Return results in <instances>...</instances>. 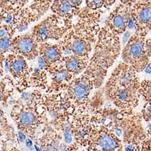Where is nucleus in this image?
<instances>
[{
  "instance_id": "obj_1",
  "label": "nucleus",
  "mask_w": 151,
  "mask_h": 151,
  "mask_svg": "<svg viewBox=\"0 0 151 151\" xmlns=\"http://www.w3.org/2000/svg\"><path fill=\"white\" fill-rule=\"evenodd\" d=\"M141 113L134 109L102 108L95 122L111 129L121 140L123 150H150V134L142 124Z\"/></svg>"
},
{
  "instance_id": "obj_15",
  "label": "nucleus",
  "mask_w": 151,
  "mask_h": 151,
  "mask_svg": "<svg viewBox=\"0 0 151 151\" xmlns=\"http://www.w3.org/2000/svg\"><path fill=\"white\" fill-rule=\"evenodd\" d=\"M131 6L119 4L107 18L105 25L119 36L123 34L128 27L131 18Z\"/></svg>"
},
{
  "instance_id": "obj_3",
  "label": "nucleus",
  "mask_w": 151,
  "mask_h": 151,
  "mask_svg": "<svg viewBox=\"0 0 151 151\" xmlns=\"http://www.w3.org/2000/svg\"><path fill=\"white\" fill-rule=\"evenodd\" d=\"M89 64L83 71L91 79L94 88L101 86L110 67L114 64L122 50L119 35L106 26L100 27Z\"/></svg>"
},
{
  "instance_id": "obj_5",
  "label": "nucleus",
  "mask_w": 151,
  "mask_h": 151,
  "mask_svg": "<svg viewBox=\"0 0 151 151\" xmlns=\"http://www.w3.org/2000/svg\"><path fill=\"white\" fill-rule=\"evenodd\" d=\"M122 59L137 73L143 71L150 60V38L135 32L124 45Z\"/></svg>"
},
{
  "instance_id": "obj_23",
  "label": "nucleus",
  "mask_w": 151,
  "mask_h": 151,
  "mask_svg": "<svg viewBox=\"0 0 151 151\" xmlns=\"http://www.w3.org/2000/svg\"><path fill=\"white\" fill-rule=\"evenodd\" d=\"M12 39V37L10 36H4L1 37L0 38V49L4 50V51L9 49Z\"/></svg>"
},
{
  "instance_id": "obj_29",
  "label": "nucleus",
  "mask_w": 151,
  "mask_h": 151,
  "mask_svg": "<svg viewBox=\"0 0 151 151\" xmlns=\"http://www.w3.org/2000/svg\"><path fill=\"white\" fill-rule=\"evenodd\" d=\"M5 120L4 119V112L3 111V110L0 108V123L1 122H4Z\"/></svg>"
},
{
  "instance_id": "obj_16",
  "label": "nucleus",
  "mask_w": 151,
  "mask_h": 151,
  "mask_svg": "<svg viewBox=\"0 0 151 151\" xmlns=\"http://www.w3.org/2000/svg\"><path fill=\"white\" fill-rule=\"evenodd\" d=\"M90 56H80L71 54L63 56L60 61L64 64L67 70L76 78L82 74L89 64Z\"/></svg>"
},
{
  "instance_id": "obj_4",
  "label": "nucleus",
  "mask_w": 151,
  "mask_h": 151,
  "mask_svg": "<svg viewBox=\"0 0 151 151\" xmlns=\"http://www.w3.org/2000/svg\"><path fill=\"white\" fill-rule=\"evenodd\" d=\"M11 117L18 128L32 140L36 138V133L49 122L45 109L31 96L26 104H17L12 108Z\"/></svg>"
},
{
  "instance_id": "obj_24",
  "label": "nucleus",
  "mask_w": 151,
  "mask_h": 151,
  "mask_svg": "<svg viewBox=\"0 0 151 151\" xmlns=\"http://www.w3.org/2000/svg\"><path fill=\"white\" fill-rule=\"evenodd\" d=\"M6 91H4V86H0V102L3 101L6 99Z\"/></svg>"
},
{
  "instance_id": "obj_12",
  "label": "nucleus",
  "mask_w": 151,
  "mask_h": 151,
  "mask_svg": "<svg viewBox=\"0 0 151 151\" xmlns=\"http://www.w3.org/2000/svg\"><path fill=\"white\" fill-rule=\"evenodd\" d=\"M131 18L135 33L147 36L150 32L151 0H137L131 7Z\"/></svg>"
},
{
  "instance_id": "obj_13",
  "label": "nucleus",
  "mask_w": 151,
  "mask_h": 151,
  "mask_svg": "<svg viewBox=\"0 0 151 151\" xmlns=\"http://www.w3.org/2000/svg\"><path fill=\"white\" fill-rule=\"evenodd\" d=\"M9 71L15 81L20 91H24L29 86L30 68L27 59L23 56L12 53L9 56Z\"/></svg>"
},
{
  "instance_id": "obj_20",
  "label": "nucleus",
  "mask_w": 151,
  "mask_h": 151,
  "mask_svg": "<svg viewBox=\"0 0 151 151\" xmlns=\"http://www.w3.org/2000/svg\"><path fill=\"white\" fill-rule=\"evenodd\" d=\"M117 0H85L86 7L92 10L106 9L114 4Z\"/></svg>"
},
{
  "instance_id": "obj_14",
  "label": "nucleus",
  "mask_w": 151,
  "mask_h": 151,
  "mask_svg": "<svg viewBox=\"0 0 151 151\" xmlns=\"http://www.w3.org/2000/svg\"><path fill=\"white\" fill-rule=\"evenodd\" d=\"M39 43L32 33L18 35L12 39L10 50L13 53L23 56L27 60H34L39 56Z\"/></svg>"
},
{
  "instance_id": "obj_9",
  "label": "nucleus",
  "mask_w": 151,
  "mask_h": 151,
  "mask_svg": "<svg viewBox=\"0 0 151 151\" xmlns=\"http://www.w3.org/2000/svg\"><path fill=\"white\" fill-rule=\"evenodd\" d=\"M93 112L90 99L86 104L75 108L70 124V132L74 142L80 147L85 148L90 129L91 117Z\"/></svg>"
},
{
  "instance_id": "obj_28",
  "label": "nucleus",
  "mask_w": 151,
  "mask_h": 151,
  "mask_svg": "<svg viewBox=\"0 0 151 151\" xmlns=\"http://www.w3.org/2000/svg\"><path fill=\"white\" fill-rule=\"evenodd\" d=\"M18 135H19V139L20 142H24L25 140H26V134H25L24 133H23L22 131H19L18 132Z\"/></svg>"
},
{
  "instance_id": "obj_19",
  "label": "nucleus",
  "mask_w": 151,
  "mask_h": 151,
  "mask_svg": "<svg viewBox=\"0 0 151 151\" xmlns=\"http://www.w3.org/2000/svg\"><path fill=\"white\" fill-rule=\"evenodd\" d=\"M45 90L47 86V73L40 67L30 68L29 86Z\"/></svg>"
},
{
  "instance_id": "obj_18",
  "label": "nucleus",
  "mask_w": 151,
  "mask_h": 151,
  "mask_svg": "<svg viewBox=\"0 0 151 151\" xmlns=\"http://www.w3.org/2000/svg\"><path fill=\"white\" fill-rule=\"evenodd\" d=\"M50 9L59 17L72 19L78 15L81 7L73 5L68 0H53Z\"/></svg>"
},
{
  "instance_id": "obj_2",
  "label": "nucleus",
  "mask_w": 151,
  "mask_h": 151,
  "mask_svg": "<svg viewBox=\"0 0 151 151\" xmlns=\"http://www.w3.org/2000/svg\"><path fill=\"white\" fill-rule=\"evenodd\" d=\"M102 13V10H92L86 6L81 8L77 22L58 41L63 56H90L97 40Z\"/></svg>"
},
{
  "instance_id": "obj_26",
  "label": "nucleus",
  "mask_w": 151,
  "mask_h": 151,
  "mask_svg": "<svg viewBox=\"0 0 151 151\" xmlns=\"http://www.w3.org/2000/svg\"><path fill=\"white\" fill-rule=\"evenodd\" d=\"M68 1L74 6L78 7H81L80 6L83 3V0H68Z\"/></svg>"
},
{
  "instance_id": "obj_27",
  "label": "nucleus",
  "mask_w": 151,
  "mask_h": 151,
  "mask_svg": "<svg viewBox=\"0 0 151 151\" xmlns=\"http://www.w3.org/2000/svg\"><path fill=\"white\" fill-rule=\"evenodd\" d=\"M130 36H131V34L128 32L126 31L124 33V35H123V39H122V40H123V42L122 43H123V45L126 44V42L128 41V40H129Z\"/></svg>"
},
{
  "instance_id": "obj_21",
  "label": "nucleus",
  "mask_w": 151,
  "mask_h": 151,
  "mask_svg": "<svg viewBox=\"0 0 151 151\" xmlns=\"http://www.w3.org/2000/svg\"><path fill=\"white\" fill-rule=\"evenodd\" d=\"M150 88L151 82L150 79H145L140 83L139 88L138 90V93L140 97L142 96L146 102H150Z\"/></svg>"
},
{
  "instance_id": "obj_6",
  "label": "nucleus",
  "mask_w": 151,
  "mask_h": 151,
  "mask_svg": "<svg viewBox=\"0 0 151 151\" xmlns=\"http://www.w3.org/2000/svg\"><path fill=\"white\" fill-rule=\"evenodd\" d=\"M73 24L72 19L53 14L36 25L32 29V35L38 43L49 40L59 41L71 29Z\"/></svg>"
},
{
  "instance_id": "obj_25",
  "label": "nucleus",
  "mask_w": 151,
  "mask_h": 151,
  "mask_svg": "<svg viewBox=\"0 0 151 151\" xmlns=\"http://www.w3.org/2000/svg\"><path fill=\"white\" fill-rule=\"evenodd\" d=\"M120 1L121 3L131 7L137 1V0H120Z\"/></svg>"
},
{
  "instance_id": "obj_7",
  "label": "nucleus",
  "mask_w": 151,
  "mask_h": 151,
  "mask_svg": "<svg viewBox=\"0 0 151 151\" xmlns=\"http://www.w3.org/2000/svg\"><path fill=\"white\" fill-rule=\"evenodd\" d=\"M94 88L93 81L84 72L74 78L65 90L60 92L66 109H75L86 104Z\"/></svg>"
},
{
  "instance_id": "obj_22",
  "label": "nucleus",
  "mask_w": 151,
  "mask_h": 151,
  "mask_svg": "<svg viewBox=\"0 0 151 151\" xmlns=\"http://www.w3.org/2000/svg\"><path fill=\"white\" fill-rule=\"evenodd\" d=\"M150 110H151L150 102H146L141 112L142 119L145 122H150V117H151Z\"/></svg>"
},
{
  "instance_id": "obj_10",
  "label": "nucleus",
  "mask_w": 151,
  "mask_h": 151,
  "mask_svg": "<svg viewBox=\"0 0 151 151\" xmlns=\"http://www.w3.org/2000/svg\"><path fill=\"white\" fill-rule=\"evenodd\" d=\"M138 73L131 66L122 62L116 66L105 83L104 91L125 88H139Z\"/></svg>"
},
{
  "instance_id": "obj_11",
  "label": "nucleus",
  "mask_w": 151,
  "mask_h": 151,
  "mask_svg": "<svg viewBox=\"0 0 151 151\" xmlns=\"http://www.w3.org/2000/svg\"><path fill=\"white\" fill-rule=\"evenodd\" d=\"M44 70L50 76L47 81L46 93H57L64 91L69 83L74 78L67 70L60 60L53 64L47 65Z\"/></svg>"
},
{
  "instance_id": "obj_30",
  "label": "nucleus",
  "mask_w": 151,
  "mask_h": 151,
  "mask_svg": "<svg viewBox=\"0 0 151 151\" xmlns=\"http://www.w3.org/2000/svg\"><path fill=\"white\" fill-rule=\"evenodd\" d=\"M26 144L28 147H31L32 146L33 143H32V141L30 138H28V139L26 140Z\"/></svg>"
},
{
  "instance_id": "obj_8",
  "label": "nucleus",
  "mask_w": 151,
  "mask_h": 151,
  "mask_svg": "<svg viewBox=\"0 0 151 151\" xmlns=\"http://www.w3.org/2000/svg\"><path fill=\"white\" fill-rule=\"evenodd\" d=\"M85 150L121 151L123 147L121 140L106 126L90 121V129Z\"/></svg>"
},
{
  "instance_id": "obj_17",
  "label": "nucleus",
  "mask_w": 151,
  "mask_h": 151,
  "mask_svg": "<svg viewBox=\"0 0 151 151\" xmlns=\"http://www.w3.org/2000/svg\"><path fill=\"white\" fill-rule=\"evenodd\" d=\"M38 51L39 56L43 59L48 65L59 61L63 57L61 48L58 44H52L48 42L39 43Z\"/></svg>"
}]
</instances>
